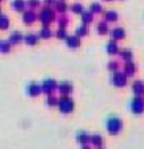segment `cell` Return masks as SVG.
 Returning a JSON list of instances; mask_svg holds the SVG:
<instances>
[{
    "mask_svg": "<svg viewBox=\"0 0 144 149\" xmlns=\"http://www.w3.org/2000/svg\"><path fill=\"white\" fill-rule=\"evenodd\" d=\"M88 34V26L87 25H81L76 29V36L77 37H84Z\"/></svg>",
    "mask_w": 144,
    "mask_h": 149,
    "instance_id": "26",
    "label": "cell"
},
{
    "mask_svg": "<svg viewBox=\"0 0 144 149\" xmlns=\"http://www.w3.org/2000/svg\"><path fill=\"white\" fill-rule=\"evenodd\" d=\"M25 5H26L25 0H13V3H12L13 9L17 10V12H24L25 10Z\"/></svg>",
    "mask_w": 144,
    "mask_h": 149,
    "instance_id": "12",
    "label": "cell"
},
{
    "mask_svg": "<svg viewBox=\"0 0 144 149\" xmlns=\"http://www.w3.org/2000/svg\"><path fill=\"white\" fill-rule=\"evenodd\" d=\"M98 149H101V148H98Z\"/></svg>",
    "mask_w": 144,
    "mask_h": 149,
    "instance_id": "41",
    "label": "cell"
},
{
    "mask_svg": "<svg viewBox=\"0 0 144 149\" xmlns=\"http://www.w3.org/2000/svg\"><path fill=\"white\" fill-rule=\"evenodd\" d=\"M106 127H108V132H109V134L117 135V134H119V131L122 130V122L119 120L118 118H110L108 120Z\"/></svg>",
    "mask_w": 144,
    "mask_h": 149,
    "instance_id": "2",
    "label": "cell"
},
{
    "mask_svg": "<svg viewBox=\"0 0 144 149\" xmlns=\"http://www.w3.org/2000/svg\"><path fill=\"white\" fill-rule=\"evenodd\" d=\"M132 90L136 95H142L144 94V84L142 81H136L134 85H132Z\"/></svg>",
    "mask_w": 144,
    "mask_h": 149,
    "instance_id": "16",
    "label": "cell"
},
{
    "mask_svg": "<svg viewBox=\"0 0 144 149\" xmlns=\"http://www.w3.org/2000/svg\"><path fill=\"white\" fill-rule=\"evenodd\" d=\"M58 105H59V110L62 111L63 114H70L72 110H73V101L71 100L70 97H62L59 100V102H58Z\"/></svg>",
    "mask_w": 144,
    "mask_h": 149,
    "instance_id": "1",
    "label": "cell"
},
{
    "mask_svg": "<svg viewBox=\"0 0 144 149\" xmlns=\"http://www.w3.org/2000/svg\"><path fill=\"white\" fill-rule=\"evenodd\" d=\"M37 18H38V16H37V13L34 10H26V12H24L22 20L26 25H31L33 22H36Z\"/></svg>",
    "mask_w": 144,
    "mask_h": 149,
    "instance_id": "7",
    "label": "cell"
},
{
    "mask_svg": "<svg viewBox=\"0 0 144 149\" xmlns=\"http://www.w3.org/2000/svg\"><path fill=\"white\" fill-rule=\"evenodd\" d=\"M28 94L30 95V97H37V95L41 93V90H42V86L41 85H38V84H36V82H31L30 85L28 86Z\"/></svg>",
    "mask_w": 144,
    "mask_h": 149,
    "instance_id": "8",
    "label": "cell"
},
{
    "mask_svg": "<svg viewBox=\"0 0 144 149\" xmlns=\"http://www.w3.org/2000/svg\"><path fill=\"white\" fill-rule=\"evenodd\" d=\"M90 143H92L94 147L101 148V145H102V137H101L100 135H93V136L90 137Z\"/></svg>",
    "mask_w": 144,
    "mask_h": 149,
    "instance_id": "21",
    "label": "cell"
},
{
    "mask_svg": "<svg viewBox=\"0 0 144 149\" xmlns=\"http://www.w3.org/2000/svg\"><path fill=\"white\" fill-rule=\"evenodd\" d=\"M68 22V18L66 17V16H63V17L59 18V28H66V25H67Z\"/></svg>",
    "mask_w": 144,
    "mask_h": 149,
    "instance_id": "34",
    "label": "cell"
},
{
    "mask_svg": "<svg viewBox=\"0 0 144 149\" xmlns=\"http://www.w3.org/2000/svg\"><path fill=\"white\" fill-rule=\"evenodd\" d=\"M28 5H30L31 8H37L39 5V0H28Z\"/></svg>",
    "mask_w": 144,
    "mask_h": 149,
    "instance_id": "35",
    "label": "cell"
},
{
    "mask_svg": "<svg viewBox=\"0 0 144 149\" xmlns=\"http://www.w3.org/2000/svg\"><path fill=\"white\" fill-rule=\"evenodd\" d=\"M106 51H108V54H110V55H115V54H118V45H117V42L115 41H110L108 43V46H106Z\"/></svg>",
    "mask_w": 144,
    "mask_h": 149,
    "instance_id": "13",
    "label": "cell"
},
{
    "mask_svg": "<svg viewBox=\"0 0 144 149\" xmlns=\"http://www.w3.org/2000/svg\"><path fill=\"white\" fill-rule=\"evenodd\" d=\"M77 141L81 143V144H87V143L90 141V136L85 132H81V134L77 135Z\"/></svg>",
    "mask_w": 144,
    "mask_h": 149,
    "instance_id": "22",
    "label": "cell"
},
{
    "mask_svg": "<svg viewBox=\"0 0 144 149\" xmlns=\"http://www.w3.org/2000/svg\"><path fill=\"white\" fill-rule=\"evenodd\" d=\"M39 37H41V38H45V39L50 38V37H51V30L45 26V28L41 30V33H39Z\"/></svg>",
    "mask_w": 144,
    "mask_h": 149,
    "instance_id": "28",
    "label": "cell"
},
{
    "mask_svg": "<svg viewBox=\"0 0 144 149\" xmlns=\"http://www.w3.org/2000/svg\"><path fill=\"white\" fill-rule=\"evenodd\" d=\"M105 20L108 21V22H115V21L118 20V15H117V12H114V10H109V12L105 13Z\"/></svg>",
    "mask_w": 144,
    "mask_h": 149,
    "instance_id": "18",
    "label": "cell"
},
{
    "mask_svg": "<svg viewBox=\"0 0 144 149\" xmlns=\"http://www.w3.org/2000/svg\"><path fill=\"white\" fill-rule=\"evenodd\" d=\"M97 31L100 34H106L109 31V26H108V24L105 22V21H102V22H100L97 25Z\"/></svg>",
    "mask_w": 144,
    "mask_h": 149,
    "instance_id": "23",
    "label": "cell"
},
{
    "mask_svg": "<svg viewBox=\"0 0 144 149\" xmlns=\"http://www.w3.org/2000/svg\"><path fill=\"white\" fill-rule=\"evenodd\" d=\"M131 110L135 114H142L144 111V101L140 97H135L131 102Z\"/></svg>",
    "mask_w": 144,
    "mask_h": 149,
    "instance_id": "6",
    "label": "cell"
},
{
    "mask_svg": "<svg viewBox=\"0 0 144 149\" xmlns=\"http://www.w3.org/2000/svg\"><path fill=\"white\" fill-rule=\"evenodd\" d=\"M81 16H82V22H84L85 25H87V24H90V22H92V20H93L92 12H82Z\"/></svg>",
    "mask_w": 144,
    "mask_h": 149,
    "instance_id": "24",
    "label": "cell"
},
{
    "mask_svg": "<svg viewBox=\"0 0 144 149\" xmlns=\"http://www.w3.org/2000/svg\"><path fill=\"white\" fill-rule=\"evenodd\" d=\"M119 56L123 60H126V62H130V60L132 59V52L130 51V50H121V51H119Z\"/></svg>",
    "mask_w": 144,
    "mask_h": 149,
    "instance_id": "19",
    "label": "cell"
},
{
    "mask_svg": "<svg viewBox=\"0 0 144 149\" xmlns=\"http://www.w3.org/2000/svg\"><path fill=\"white\" fill-rule=\"evenodd\" d=\"M58 89H59L60 94L67 95V94H70V93L72 92V85L70 84V82H62V84H59Z\"/></svg>",
    "mask_w": 144,
    "mask_h": 149,
    "instance_id": "9",
    "label": "cell"
},
{
    "mask_svg": "<svg viewBox=\"0 0 144 149\" xmlns=\"http://www.w3.org/2000/svg\"><path fill=\"white\" fill-rule=\"evenodd\" d=\"M0 12H1V7H0Z\"/></svg>",
    "mask_w": 144,
    "mask_h": 149,
    "instance_id": "38",
    "label": "cell"
},
{
    "mask_svg": "<svg viewBox=\"0 0 144 149\" xmlns=\"http://www.w3.org/2000/svg\"><path fill=\"white\" fill-rule=\"evenodd\" d=\"M67 46L71 49H76L80 46V38L77 36H71L67 37Z\"/></svg>",
    "mask_w": 144,
    "mask_h": 149,
    "instance_id": "10",
    "label": "cell"
},
{
    "mask_svg": "<svg viewBox=\"0 0 144 149\" xmlns=\"http://www.w3.org/2000/svg\"><path fill=\"white\" fill-rule=\"evenodd\" d=\"M24 41L26 42V45H30V46H34V45L38 43V36L34 33H30L24 38Z\"/></svg>",
    "mask_w": 144,
    "mask_h": 149,
    "instance_id": "14",
    "label": "cell"
},
{
    "mask_svg": "<svg viewBox=\"0 0 144 149\" xmlns=\"http://www.w3.org/2000/svg\"><path fill=\"white\" fill-rule=\"evenodd\" d=\"M82 149H90V148H88V147H84V148H82Z\"/></svg>",
    "mask_w": 144,
    "mask_h": 149,
    "instance_id": "37",
    "label": "cell"
},
{
    "mask_svg": "<svg viewBox=\"0 0 144 149\" xmlns=\"http://www.w3.org/2000/svg\"><path fill=\"white\" fill-rule=\"evenodd\" d=\"M38 18L42 21V24H43V25H49L50 22H52V21H54L55 13H54V10L50 9V8H45V9L41 10Z\"/></svg>",
    "mask_w": 144,
    "mask_h": 149,
    "instance_id": "3",
    "label": "cell"
},
{
    "mask_svg": "<svg viewBox=\"0 0 144 149\" xmlns=\"http://www.w3.org/2000/svg\"><path fill=\"white\" fill-rule=\"evenodd\" d=\"M135 71H136V67H135L134 63L127 62L126 65H124V73H126L127 76H131V74L135 73Z\"/></svg>",
    "mask_w": 144,
    "mask_h": 149,
    "instance_id": "17",
    "label": "cell"
},
{
    "mask_svg": "<svg viewBox=\"0 0 144 149\" xmlns=\"http://www.w3.org/2000/svg\"><path fill=\"white\" fill-rule=\"evenodd\" d=\"M22 39H24V37H22V34H21V33H12V34H10V37H9L10 45L21 43V42H22Z\"/></svg>",
    "mask_w": 144,
    "mask_h": 149,
    "instance_id": "15",
    "label": "cell"
},
{
    "mask_svg": "<svg viewBox=\"0 0 144 149\" xmlns=\"http://www.w3.org/2000/svg\"><path fill=\"white\" fill-rule=\"evenodd\" d=\"M90 12H92V13H101V12H102V5L97 4V3L92 4V5H90Z\"/></svg>",
    "mask_w": 144,
    "mask_h": 149,
    "instance_id": "29",
    "label": "cell"
},
{
    "mask_svg": "<svg viewBox=\"0 0 144 149\" xmlns=\"http://www.w3.org/2000/svg\"><path fill=\"white\" fill-rule=\"evenodd\" d=\"M108 67H109V70H110V71H113V72H117V70H118L119 65H118V63H117V62H110Z\"/></svg>",
    "mask_w": 144,
    "mask_h": 149,
    "instance_id": "33",
    "label": "cell"
},
{
    "mask_svg": "<svg viewBox=\"0 0 144 149\" xmlns=\"http://www.w3.org/2000/svg\"><path fill=\"white\" fill-rule=\"evenodd\" d=\"M46 102H47V105H49V106H57V105H58V102H59V100H58L57 97H54L52 94H50Z\"/></svg>",
    "mask_w": 144,
    "mask_h": 149,
    "instance_id": "30",
    "label": "cell"
},
{
    "mask_svg": "<svg viewBox=\"0 0 144 149\" xmlns=\"http://www.w3.org/2000/svg\"><path fill=\"white\" fill-rule=\"evenodd\" d=\"M71 10L73 13H76V15H80V13L84 12V7H82L81 4H79V3H76V4H73L71 7Z\"/></svg>",
    "mask_w": 144,
    "mask_h": 149,
    "instance_id": "27",
    "label": "cell"
},
{
    "mask_svg": "<svg viewBox=\"0 0 144 149\" xmlns=\"http://www.w3.org/2000/svg\"><path fill=\"white\" fill-rule=\"evenodd\" d=\"M9 28V18L7 16L0 15V29L1 30H5V29Z\"/></svg>",
    "mask_w": 144,
    "mask_h": 149,
    "instance_id": "20",
    "label": "cell"
},
{
    "mask_svg": "<svg viewBox=\"0 0 144 149\" xmlns=\"http://www.w3.org/2000/svg\"><path fill=\"white\" fill-rule=\"evenodd\" d=\"M111 37H113L115 41H119V39H123L126 37V33H124V29L122 28H115L113 31H111Z\"/></svg>",
    "mask_w": 144,
    "mask_h": 149,
    "instance_id": "11",
    "label": "cell"
},
{
    "mask_svg": "<svg viewBox=\"0 0 144 149\" xmlns=\"http://www.w3.org/2000/svg\"><path fill=\"white\" fill-rule=\"evenodd\" d=\"M106 1H109V0H106Z\"/></svg>",
    "mask_w": 144,
    "mask_h": 149,
    "instance_id": "40",
    "label": "cell"
},
{
    "mask_svg": "<svg viewBox=\"0 0 144 149\" xmlns=\"http://www.w3.org/2000/svg\"><path fill=\"white\" fill-rule=\"evenodd\" d=\"M113 84L118 88H122L126 85L127 82V74L126 73H122V72H115L113 74V79H111Z\"/></svg>",
    "mask_w": 144,
    "mask_h": 149,
    "instance_id": "5",
    "label": "cell"
},
{
    "mask_svg": "<svg viewBox=\"0 0 144 149\" xmlns=\"http://www.w3.org/2000/svg\"><path fill=\"white\" fill-rule=\"evenodd\" d=\"M0 45H1V41H0Z\"/></svg>",
    "mask_w": 144,
    "mask_h": 149,
    "instance_id": "39",
    "label": "cell"
},
{
    "mask_svg": "<svg viewBox=\"0 0 144 149\" xmlns=\"http://www.w3.org/2000/svg\"><path fill=\"white\" fill-rule=\"evenodd\" d=\"M45 3H46V4H55V3H57V0H45Z\"/></svg>",
    "mask_w": 144,
    "mask_h": 149,
    "instance_id": "36",
    "label": "cell"
},
{
    "mask_svg": "<svg viewBox=\"0 0 144 149\" xmlns=\"http://www.w3.org/2000/svg\"><path fill=\"white\" fill-rule=\"evenodd\" d=\"M57 10L60 13H64L66 10H67V4H66L64 1H59L57 3Z\"/></svg>",
    "mask_w": 144,
    "mask_h": 149,
    "instance_id": "31",
    "label": "cell"
},
{
    "mask_svg": "<svg viewBox=\"0 0 144 149\" xmlns=\"http://www.w3.org/2000/svg\"><path fill=\"white\" fill-rule=\"evenodd\" d=\"M41 86H42V90H43L46 94L50 95V94H52V92H54V90L58 88V84H57V81H55V80L47 79V80H45L43 84H42Z\"/></svg>",
    "mask_w": 144,
    "mask_h": 149,
    "instance_id": "4",
    "label": "cell"
},
{
    "mask_svg": "<svg viewBox=\"0 0 144 149\" xmlns=\"http://www.w3.org/2000/svg\"><path fill=\"white\" fill-rule=\"evenodd\" d=\"M57 37H58V38H60V39H63V38H67V34H66L64 28H59V29H58Z\"/></svg>",
    "mask_w": 144,
    "mask_h": 149,
    "instance_id": "32",
    "label": "cell"
},
{
    "mask_svg": "<svg viewBox=\"0 0 144 149\" xmlns=\"http://www.w3.org/2000/svg\"><path fill=\"white\" fill-rule=\"evenodd\" d=\"M10 42L9 41H5V42H1V45H0V51L3 52V54H8V52L10 51Z\"/></svg>",
    "mask_w": 144,
    "mask_h": 149,
    "instance_id": "25",
    "label": "cell"
}]
</instances>
